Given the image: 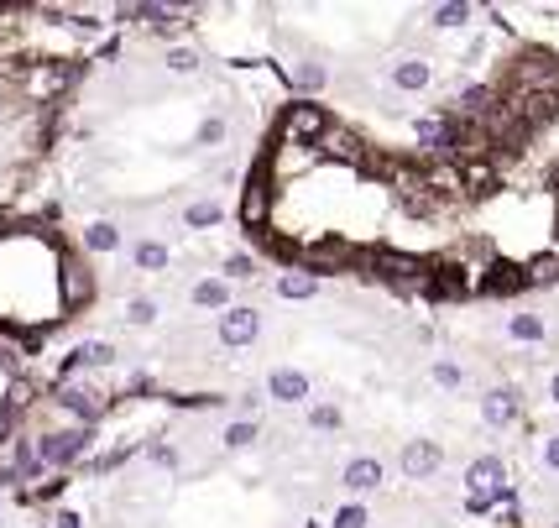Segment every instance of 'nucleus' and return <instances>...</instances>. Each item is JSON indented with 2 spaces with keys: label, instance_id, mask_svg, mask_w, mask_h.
Here are the masks:
<instances>
[{
  "label": "nucleus",
  "instance_id": "nucleus-15",
  "mask_svg": "<svg viewBox=\"0 0 559 528\" xmlns=\"http://www.w3.org/2000/svg\"><path fill=\"white\" fill-rule=\"evenodd\" d=\"M413 136H418V147H424V152H450L455 147V121L450 116H424L413 126Z\"/></svg>",
  "mask_w": 559,
  "mask_h": 528
},
{
  "label": "nucleus",
  "instance_id": "nucleus-36",
  "mask_svg": "<svg viewBox=\"0 0 559 528\" xmlns=\"http://www.w3.org/2000/svg\"><path fill=\"white\" fill-rule=\"evenodd\" d=\"M267 398H262V387H251V393H241L236 398V408H241V419H256V408H262Z\"/></svg>",
  "mask_w": 559,
  "mask_h": 528
},
{
  "label": "nucleus",
  "instance_id": "nucleus-34",
  "mask_svg": "<svg viewBox=\"0 0 559 528\" xmlns=\"http://www.w3.org/2000/svg\"><path fill=\"white\" fill-rule=\"evenodd\" d=\"M162 63H168V74H194V68H199V53H194V48H168V58H162Z\"/></svg>",
  "mask_w": 559,
  "mask_h": 528
},
{
  "label": "nucleus",
  "instance_id": "nucleus-10",
  "mask_svg": "<svg viewBox=\"0 0 559 528\" xmlns=\"http://www.w3.org/2000/svg\"><path fill=\"white\" fill-rule=\"evenodd\" d=\"M387 84L403 89V95H424V89L434 84V63L429 58H398L387 68Z\"/></svg>",
  "mask_w": 559,
  "mask_h": 528
},
{
  "label": "nucleus",
  "instance_id": "nucleus-37",
  "mask_svg": "<svg viewBox=\"0 0 559 528\" xmlns=\"http://www.w3.org/2000/svg\"><path fill=\"white\" fill-rule=\"evenodd\" d=\"M147 461H152V466H178V455H173V445H152Z\"/></svg>",
  "mask_w": 559,
  "mask_h": 528
},
{
  "label": "nucleus",
  "instance_id": "nucleus-14",
  "mask_svg": "<svg viewBox=\"0 0 559 528\" xmlns=\"http://www.w3.org/2000/svg\"><path fill=\"white\" fill-rule=\"evenodd\" d=\"M131 16L142 21L147 32H178L183 21H189V11H183V6H157V0H147V6H131Z\"/></svg>",
  "mask_w": 559,
  "mask_h": 528
},
{
  "label": "nucleus",
  "instance_id": "nucleus-6",
  "mask_svg": "<svg viewBox=\"0 0 559 528\" xmlns=\"http://www.w3.org/2000/svg\"><path fill=\"white\" fill-rule=\"evenodd\" d=\"M110 361H115L110 340H84V346H74L58 361V382H74L79 372H100V366H110Z\"/></svg>",
  "mask_w": 559,
  "mask_h": 528
},
{
  "label": "nucleus",
  "instance_id": "nucleus-18",
  "mask_svg": "<svg viewBox=\"0 0 559 528\" xmlns=\"http://www.w3.org/2000/svg\"><path fill=\"white\" fill-rule=\"evenodd\" d=\"M168 262H173V251H168V241H157V236H142L131 246V267L136 272H168Z\"/></svg>",
  "mask_w": 559,
  "mask_h": 528
},
{
  "label": "nucleus",
  "instance_id": "nucleus-16",
  "mask_svg": "<svg viewBox=\"0 0 559 528\" xmlns=\"http://www.w3.org/2000/svg\"><path fill=\"white\" fill-rule=\"evenodd\" d=\"M95 298V278H89L84 262H68L63 267V309H84Z\"/></svg>",
  "mask_w": 559,
  "mask_h": 528
},
{
  "label": "nucleus",
  "instance_id": "nucleus-40",
  "mask_svg": "<svg viewBox=\"0 0 559 528\" xmlns=\"http://www.w3.org/2000/svg\"><path fill=\"white\" fill-rule=\"evenodd\" d=\"M549 403H554V408H559V372H554V377H549Z\"/></svg>",
  "mask_w": 559,
  "mask_h": 528
},
{
  "label": "nucleus",
  "instance_id": "nucleus-27",
  "mask_svg": "<svg viewBox=\"0 0 559 528\" xmlns=\"http://www.w3.org/2000/svg\"><path fill=\"white\" fill-rule=\"evenodd\" d=\"M429 377H434V387L455 393V387H465V366H460V361H450V356H439V361L429 366Z\"/></svg>",
  "mask_w": 559,
  "mask_h": 528
},
{
  "label": "nucleus",
  "instance_id": "nucleus-42",
  "mask_svg": "<svg viewBox=\"0 0 559 528\" xmlns=\"http://www.w3.org/2000/svg\"><path fill=\"white\" fill-rule=\"evenodd\" d=\"M304 528H324V523H304Z\"/></svg>",
  "mask_w": 559,
  "mask_h": 528
},
{
  "label": "nucleus",
  "instance_id": "nucleus-1",
  "mask_svg": "<svg viewBox=\"0 0 559 528\" xmlns=\"http://www.w3.org/2000/svg\"><path fill=\"white\" fill-rule=\"evenodd\" d=\"M37 461L42 466H53V471H68V466H79L89 445H95V429H84V424H68V429H42L37 434Z\"/></svg>",
  "mask_w": 559,
  "mask_h": 528
},
{
  "label": "nucleus",
  "instance_id": "nucleus-41",
  "mask_svg": "<svg viewBox=\"0 0 559 528\" xmlns=\"http://www.w3.org/2000/svg\"><path fill=\"white\" fill-rule=\"evenodd\" d=\"M6 440H11V419L0 413V445H6Z\"/></svg>",
  "mask_w": 559,
  "mask_h": 528
},
{
  "label": "nucleus",
  "instance_id": "nucleus-11",
  "mask_svg": "<svg viewBox=\"0 0 559 528\" xmlns=\"http://www.w3.org/2000/svg\"><path fill=\"white\" fill-rule=\"evenodd\" d=\"M340 481H345L356 497H366V492H377L382 481H387V466L377 461V455H351V461H345V471H340Z\"/></svg>",
  "mask_w": 559,
  "mask_h": 528
},
{
  "label": "nucleus",
  "instance_id": "nucleus-33",
  "mask_svg": "<svg viewBox=\"0 0 559 528\" xmlns=\"http://www.w3.org/2000/svg\"><path fill=\"white\" fill-rule=\"evenodd\" d=\"M455 100H460V110H471V116H481V110L492 105V89H486V84H465Z\"/></svg>",
  "mask_w": 559,
  "mask_h": 528
},
{
  "label": "nucleus",
  "instance_id": "nucleus-39",
  "mask_svg": "<svg viewBox=\"0 0 559 528\" xmlns=\"http://www.w3.org/2000/svg\"><path fill=\"white\" fill-rule=\"evenodd\" d=\"M53 528H84V518L74 508H63V513H53Z\"/></svg>",
  "mask_w": 559,
  "mask_h": 528
},
{
  "label": "nucleus",
  "instance_id": "nucleus-29",
  "mask_svg": "<svg viewBox=\"0 0 559 528\" xmlns=\"http://www.w3.org/2000/svg\"><path fill=\"white\" fill-rule=\"evenodd\" d=\"M319 147H330V157H340V163H356V157H361V142H351L340 126H330V136H324Z\"/></svg>",
  "mask_w": 559,
  "mask_h": 528
},
{
  "label": "nucleus",
  "instance_id": "nucleus-23",
  "mask_svg": "<svg viewBox=\"0 0 559 528\" xmlns=\"http://www.w3.org/2000/svg\"><path fill=\"white\" fill-rule=\"evenodd\" d=\"M324 84H330V68L314 63V58H298V68H293V89H298V100H314Z\"/></svg>",
  "mask_w": 559,
  "mask_h": 528
},
{
  "label": "nucleus",
  "instance_id": "nucleus-31",
  "mask_svg": "<svg viewBox=\"0 0 559 528\" xmlns=\"http://www.w3.org/2000/svg\"><path fill=\"white\" fill-rule=\"evenodd\" d=\"M126 325H136V330L157 325V298H131V304H126Z\"/></svg>",
  "mask_w": 559,
  "mask_h": 528
},
{
  "label": "nucleus",
  "instance_id": "nucleus-7",
  "mask_svg": "<svg viewBox=\"0 0 559 528\" xmlns=\"http://www.w3.org/2000/svg\"><path fill=\"white\" fill-rule=\"evenodd\" d=\"M518 419H523L518 387H492V393H481V424L486 429H512Z\"/></svg>",
  "mask_w": 559,
  "mask_h": 528
},
{
  "label": "nucleus",
  "instance_id": "nucleus-3",
  "mask_svg": "<svg viewBox=\"0 0 559 528\" xmlns=\"http://www.w3.org/2000/svg\"><path fill=\"white\" fill-rule=\"evenodd\" d=\"M256 335H262V309L230 304L225 314H215V340H220V346L241 351V346H256Z\"/></svg>",
  "mask_w": 559,
  "mask_h": 528
},
{
  "label": "nucleus",
  "instance_id": "nucleus-20",
  "mask_svg": "<svg viewBox=\"0 0 559 528\" xmlns=\"http://www.w3.org/2000/svg\"><path fill=\"white\" fill-rule=\"evenodd\" d=\"M79 241H84V251H105V257L126 246V236H121V225H115V220H89Z\"/></svg>",
  "mask_w": 559,
  "mask_h": 528
},
{
  "label": "nucleus",
  "instance_id": "nucleus-35",
  "mask_svg": "<svg viewBox=\"0 0 559 528\" xmlns=\"http://www.w3.org/2000/svg\"><path fill=\"white\" fill-rule=\"evenodd\" d=\"M539 466L544 471H559V434H549V440L539 445Z\"/></svg>",
  "mask_w": 559,
  "mask_h": 528
},
{
  "label": "nucleus",
  "instance_id": "nucleus-19",
  "mask_svg": "<svg viewBox=\"0 0 559 528\" xmlns=\"http://www.w3.org/2000/svg\"><path fill=\"white\" fill-rule=\"evenodd\" d=\"M11 471H16L21 487H27V481H37L42 471H48V466L37 461V445L27 440V434H16V440H11Z\"/></svg>",
  "mask_w": 559,
  "mask_h": 528
},
{
  "label": "nucleus",
  "instance_id": "nucleus-21",
  "mask_svg": "<svg viewBox=\"0 0 559 528\" xmlns=\"http://www.w3.org/2000/svg\"><path fill=\"white\" fill-rule=\"evenodd\" d=\"M507 335L518 340V346H539V340L549 335V325H544V314L518 309V314H507Z\"/></svg>",
  "mask_w": 559,
  "mask_h": 528
},
{
  "label": "nucleus",
  "instance_id": "nucleus-17",
  "mask_svg": "<svg viewBox=\"0 0 559 528\" xmlns=\"http://www.w3.org/2000/svg\"><path fill=\"white\" fill-rule=\"evenodd\" d=\"M189 304H194V309H209V314H225V309H230V283L220 278V272H215V278H199V283L189 288Z\"/></svg>",
  "mask_w": 559,
  "mask_h": 528
},
{
  "label": "nucleus",
  "instance_id": "nucleus-2",
  "mask_svg": "<svg viewBox=\"0 0 559 528\" xmlns=\"http://www.w3.org/2000/svg\"><path fill=\"white\" fill-rule=\"evenodd\" d=\"M330 110H324L319 100H293L283 105V121H277V131H283L288 147H319L324 136H330Z\"/></svg>",
  "mask_w": 559,
  "mask_h": 528
},
{
  "label": "nucleus",
  "instance_id": "nucleus-25",
  "mask_svg": "<svg viewBox=\"0 0 559 528\" xmlns=\"http://www.w3.org/2000/svg\"><path fill=\"white\" fill-rule=\"evenodd\" d=\"M220 440H225V450H251L256 440H262V424L256 419H230Z\"/></svg>",
  "mask_w": 559,
  "mask_h": 528
},
{
  "label": "nucleus",
  "instance_id": "nucleus-28",
  "mask_svg": "<svg viewBox=\"0 0 559 528\" xmlns=\"http://www.w3.org/2000/svg\"><path fill=\"white\" fill-rule=\"evenodd\" d=\"M220 278H225V283H246V278H256V257H251V251H230Z\"/></svg>",
  "mask_w": 559,
  "mask_h": 528
},
{
  "label": "nucleus",
  "instance_id": "nucleus-24",
  "mask_svg": "<svg viewBox=\"0 0 559 528\" xmlns=\"http://www.w3.org/2000/svg\"><path fill=\"white\" fill-rule=\"evenodd\" d=\"M471 16H476V6H465V0H445V6L429 11V27L434 32H460V27H471Z\"/></svg>",
  "mask_w": 559,
  "mask_h": 528
},
{
  "label": "nucleus",
  "instance_id": "nucleus-38",
  "mask_svg": "<svg viewBox=\"0 0 559 528\" xmlns=\"http://www.w3.org/2000/svg\"><path fill=\"white\" fill-rule=\"evenodd\" d=\"M68 27L74 32H105V21L100 16H68Z\"/></svg>",
  "mask_w": 559,
  "mask_h": 528
},
{
  "label": "nucleus",
  "instance_id": "nucleus-26",
  "mask_svg": "<svg viewBox=\"0 0 559 528\" xmlns=\"http://www.w3.org/2000/svg\"><path fill=\"white\" fill-rule=\"evenodd\" d=\"M225 142H230V121L225 116H204L199 131H194V147L209 152V147H225Z\"/></svg>",
  "mask_w": 559,
  "mask_h": 528
},
{
  "label": "nucleus",
  "instance_id": "nucleus-13",
  "mask_svg": "<svg viewBox=\"0 0 559 528\" xmlns=\"http://www.w3.org/2000/svg\"><path fill=\"white\" fill-rule=\"evenodd\" d=\"M502 481H507L502 455H476V461L465 466V492H497Z\"/></svg>",
  "mask_w": 559,
  "mask_h": 528
},
{
  "label": "nucleus",
  "instance_id": "nucleus-22",
  "mask_svg": "<svg viewBox=\"0 0 559 528\" xmlns=\"http://www.w3.org/2000/svg\"><path fill=\"white\" fill-rule=\"evenodd\" d=\"M183 225H189V231H215V225H225V204H220V199H194V204H183Z\"/></svg>",
  "mask_w": 559,
  "mask_h": 528
},
{
  "label": "nucleus",
  "instance_id": "nucleus-5",
  "mask_svg": "<svg viewBox=\"0 0 559 528\" xmlns=\"http://www.w3.org/2000/svg\"><path fill=\"white\" fill-rule=\"evenodd\" d=\"M439 466H445V450H439V440H408L398 450V471L408 481H429V476H439Z\"/></svg>",
  "mask_w": 559,
  "mask_h": 528
},
{
  "label": "nucleus",
  "instance_id": "nucleus-12",
  "mask_svg": "<svg viewBox=\"0 0 559 528\" xmlns=\"http://www.w3.org/2000/svg\"><path fill=\"white\" fill-rule=\"evenodd\" d=\"M319 272H309V267H288L283 278H277V298L283 304H309V298H319Z\"/></svg>",
  "mask_w": 559,
  "mask_h": 528
},
{
  "label": "nucleus",
  "instance_id": "nucleus-4",
  "mask_svg": "<svg viewBox=\"0 0 559 528\" xmlns=\"http://www.w3.org/2000/svg\"><path fill=\"white\" fill-rule=\"evenodd\" d=\"M262 398L298 408V403H309V398H314V377H309V372H298V366H272L267 382H262Z\"/></svg>",
  "mask_w": 559,
  "mask_h": 528
},
{
  "label": "nucleus",
  "instance_id": "nucleus-8",
  "mask_svg": "<svg viewBox=\"0 0 559 528\" xmlns=\"http://www.w3.org/2000/svg\"><path fill=\"white\" fill-rule=\"evenodd\" d=\"M58 408H68L84 429H95V419L105 413V398L95 393V387H84V382H58Z\"/></svg>",
  "mask_w": 559,
  "mask_h": 528
},
{
  "label": "nucleus",
  "instance_id": "nucleus-32",
  "mask_svg": "<svg viewBox=\"0 0 559 528\" xmlns=\"http://www.w3.org/2000/svg\"><path fill=\"white\" fill-rule=\"evenodd\" d=\"M345 424V413L335 408V403H314L309 408V429H324V434H330V429H340Z\"/></svg>",
  "mask_w": 559,
  "mask_h": 528
},
{
  "label": "nucleus",
  "instance_id": "nucleus-30",
  "mask_svg": "<svg viewBox=\"0 0 559 528\" xmlns=\"http://www.w3.org/2000/svg\"><path fill=\"white\" fill-rule=\"evenodd\" d=\"M330 528H371V513H366V502H345V508H335Z\"/></svg>",
  "mask_w": 559,
  "mask_h": 528
},
{
  "label": "nucleus",
  "instance_id": "nucleus-9",
  "mask_svg": "<svg viewBox=\"0 0 559 528\" xmlns=\"http://www.w3.org/2000/svg\"><path fill=\"white\" fill-rule=\"evenodd\" d=\"M267 199H272V189H267V163H262L246 178V194H241V210H236L246 231H262L267 225Z\"/></svg>",
  "mask_w": 559,
  "mask_h": 528
}]
</instances>
